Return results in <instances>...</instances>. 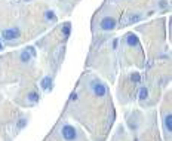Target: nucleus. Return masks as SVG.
I'll use <instances>...</instances> for the list:
<instances>
[{"instance_id":"nucleus-9","label":"nucleus","mask_w":172,"mask_h":141,"mask_svg":"<svg viewBox=\"0 0 172 141\" xmlns=\"http://www.w3.org/2000/svg\"><path fill=\"white\" fill-rule=\"evenodd\" d=\"M25 2H30V0H25Z\"/></svg>"},{"instance_id":"nucleus-3","label":"nucleus","mask_w":172,"mask_h":141,"mask_svg":"<svg viewBox=\"0 0 172 141\" xmlns=\"http://www.w3.org/2000/svg\"><path fill=\"white\" fill-rule=\"evenodd\" d=\"M2 37L5 40H13V39H18L19 37V30L15 27V28H7L2 31Z\"/></svg>"},{"instance_id":"nucleus-6","label":"nucleus","mask_w":172,"mask_h":141,"mask_svg":"<svg viewBox=\"0 0 172 141\" xmlns=\"http://www.w3.org/2000/svg\"><path fill=\"white\" fill-rule=\"evenodd\" d=\"M62 31H64V36H68V34H70V24H65L64 28H62Z\"/></svg>"},{"instance_id":"nucleus-5","label":"nucleus","mask_w":172,"mask_h":141,"mask_svg":"<svg viewBox=\"0 0 172 141\" xmlns=\"http://www.w3.org/2000/svg\"><path fill=\"white\" fill-rule=\"evenodd\" d=\"M27 100L31 101V103H36V101H39V94H36V92H31V94L27 95Z\"/></svg>"},{"instance_id":"nucleus-1","label":"nucleus","mask_w":172,"mask_h":141,"mask_svg":"<svg viewBox=\"0 0 172 141\" xmlns=\"http://www.w3.org/2000/svg\"><path fill=\"white\" fill-rule=\"evenodd\" d=\"M116 19L113 17H104L100 21V28L104 30V31H111V30L116 28Z\"/></svg>"},{"instance_id":"nucleus-7","label":"nucleus","mask_w":172,"mask_h":141,"mask_svg":"<svg viewBox=\"0 0 172 141\" xmlns=\"http://www.w3.org/2000/svg\"><path fill=\"white\" fill-rule=\"evenodd\" d=\"M46 18H47V19H49V18H51V19H55V15H53L51 11H47L46 12Z\"/></svg>"},{"instance_id":"nucleus-4","label":"nucleus","mask_w":172,"mask_h":141,"mask_svg":"<svg viewBox=\"0 0 172 141\" xmlns=\"http://www.w3.org/2000/svg\"><path fill=\"white\" fill-rule=\"evenodd\" d=\"M140 19H142V15H141V13H135V15H132V13H130L129 18H128V24L136 22V21H140Z\"/></svg>"},{"instance_id":"nucleus-8","label":"nucleus","mask_w":172,"mask_h":141,"mask_svg":"<svg viewBox=\"0 0 172 141\" xmlns=\"http://www.w3.org/2000/svg\"><path fill=\"white\" fill-rule=\"evenodd\" d=\"M2 48H3V46H2V45H0V49H2Z\"/></svg>"},{"instance_id":"nucleus-2","label":"nucleus","mask_w":172,"mask_h":141,"mask_svg":"<svg viewBox=\"0 0 172 141\" xmlns=\"http://www.w3.org/2000/svg\"><path fill=\"white\" fill-rule=\"evenodd\" d=\"M172 114H171V110L168 108V112H166V108L163 110V129L168 135H171L172 132Z\"/></svg>"}]
</instances>
